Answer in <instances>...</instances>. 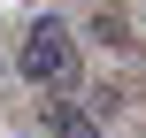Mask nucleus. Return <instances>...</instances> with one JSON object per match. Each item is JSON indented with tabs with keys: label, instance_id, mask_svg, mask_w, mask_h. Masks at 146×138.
<instances>
[{
	"label": "nucleus",
	"instance_id": "obj_1",
	"mask_svg": "<svg viewBox=\"0 0 146 138\" xmlns=\"http://www.w3.org/2000/svg\"><path fill=\"white\" fill-rule=\"evenodd\" d=\"M23 69L46 85V77H69V46H62V31L46 23V31H31V54H23Z\"/></svg>",
	"mask_w": 146,
	"mask_h": 138
},
{
	"label": "nucleus",
	"instance_id": "obj_2",
	"mask_svg": "<svg viewBox=\"0 0 146 138\" xmlns=\"http://www.w3.org/2000/svg\"><path fill=\"white\" fill-rule=\"evenodd\" d=\"M54 131H62V138H92V115H77V108H54Z\"/></svg>",
	"mask_w": 146,
	"mask_h": 138
}]
</instances>
